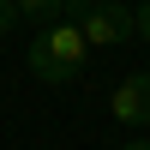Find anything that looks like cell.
I'll list each match as a JSON object with an SVG mask.
<instances>
[{
	"mask_svg": "<svg viewBox=\"0 0 150 150\" xmlns=\"http://www.w3.org/2000/svg\"><path fill=\"white\" fill-rule=\"evenodd\" d=\"M84 60H90V42H84L78 24H66V18L42 24V30L30 36V72L42 84H72L84 72Z\"/></svg>",
	"mask_w": 150,
	"mask_h": 150,
	"instance_id": "cell-1",
	"label": "cell"
},
{
	"mask_svg": "<svg viewBox=\"0 0 150 150\" xmlns=\"http://www.w3.org/2000/svg\"><path fill=\"white\" fill-rule=\"evenodd\" d=\"M66 12L78 18V36L90 48H120L132 36V12L120 0H66Z\"/></svg>",
	"mask_w": 150,
	"mask_h": 150,
	"instance_id": "cell-2",
	"label": "cell"
},
{
	"mask_svg": "<svg viewBox=\"0 0 150 150\" xmlns=\"http://www.w3.org/2000/svg\"><path fill=\"white\" fill-rule=\"evenodd\" d=\"M108 114L120 126H150V72H126L108 90Z\"/></svg>",
	"mask_w": 150,
	"mask_h": 150,
	"instance_id": "cell-3",
	"label": "cell"
},
{
	"mask_svg": "<svg viewBox=\"0 0 150 150\" xmlns=\"http://www.w3.org/2000/svg\"><path fill=\"white\" fill-rule=\"evenodd\" d=\"M12 6H18V24H54L66 0H12Z\"/></svg>",
	"mask_w": 150,
	"mask_h": 150,
	"instance_id": "cell-4",
	"label": "cell"
},
{
	"mask_svg": "<svg viewBox=\"0 0 150 150\" xmlns=\"http://www.w3.org/2000/svg\"><path fill=\"white\" fill-rule=\"evenodd\" d=\"M132 36H138V42H150V0L132 12Z\"/></svg>",
	"mask_w": 150,
	"mask_h": 150,
	"instance_id": "cell-5",
	"label": "cell"
},
{
	"mask_svg": "<svg viewBox=\"0 0 150 150\" xmlns=\"http://www.w3.org/2000/svg\"><path fill=\"white\" fill-rule=\"evenodd\" d=\"M18 30V6H12V0H0V36H12Z\"/></svg>",
	"mask_w": 150,
	"mask_h": 150,
	"instance_id": "cell-6",
	"label": "cell"
},
{
	"mask_svg": "<svg viewBox=\"0 0 150 150\" xmlns=\"http://www.w3.org/2000/svg\"><path fill=\"white\" fill-rule=\"evenodd\" d=\"M120 150H150V138H126V144H120Z\"/></svg>",
	"mask_w": 150,
	"mask_h": 150,
	"instance_id": "cell-7",
	"label": "cell"
}]
</instances>
